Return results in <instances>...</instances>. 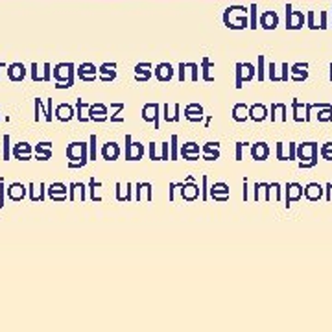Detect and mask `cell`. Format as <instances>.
I'll return each instance as SVG.
<instances>
[{"label": "cell", "mask_w": 332, "mask_h": 332, "mask_svg": "<svg viewBox=\"0 0 332 332\" xmlns=\"http://www.w3.org/2000/svg\"><path fill=\"white\" fill-rule=\"evenodd\" d=\"M66 159L68 168H83L89 157H87V144L85 142H72L66 146Z\"/></svg>", "instance_id": "6da1fadb"}, {"label": "cell", "mask_w": 332, "mask_h": 332, "mask_svg": "<svg viewBox=\"0 0 332 332\" xmlns=\"http://www.w3.org/2000/svg\"><path fill=\"white\" fill-rule=\"evenodd\" d=\"M13 155L18 161H30L31 159V146L28 142H18L13 148Z\"/></svg>", "instance_id": "d6986e66"}, {"label": "cell", "mask_w": 332, "mask_h": 332, "mask_svg": "<svg viewBox=\"0 0 332 332\" xmlns=\"http://www.w3.org/2000/svg\"><path fill=\"white\" fill-rule=\"evenodd\" d=\"M211 66H212V63L209 59H203V79L205 81H214V76H211Z\"/></svg>", "instance_id": "e575fe53"}, {"label": "cell", "mask_w": 332, "mask_h": 332, "mask_svg": "<svg viewBox=\"0 0 332 332\" xmlns=\"http://www.w3.org/2000/svg\"><path fill=\"white\" fill-rule=\"evenodd\" d=\"M175 142H177V135H172V148H174V153H172L170 161H175V159H177V155H175Z\"/></svg>", "instance_id": "b9f144b4"}, {"label": "cell", "mask_w": 332, "mask_h": 332, "mask_svg": "<svg viewBox=\"0 0 332 332\" xmlns=\"http://www.w3.org/2000/svg\"><path fill=\"white\" fill-rule=\"evenodd\" d=\"M211 198L214 201H220V203H224L229 199V185L227 183H214L211 187Z\"/></svg>", "instance_id": "ba28073f"}, {"label": "cell", "mask_w": 332, "mask_h": 332, "mask_svg": "<svg viewBox=\"0 0 332 332\" xmlns=\"http://www.w3.org/2000/svg\"><path fill=\"white\" fill-rule=\"evenodd\" d=\"M292 107H294V120L296 122H303V116L299 115V111H301V102H299V100H294V102H292Z\"/></svg>", "instance_id": "d590c367"}, {"label": "cell", "mask_w": 332, "mask_h": 332, "mask_svg": "<svg viewBox=\"0 0 332 332\" xmlns=\"http://www.w3.org/2000/svg\"><path fill=\"white\" fill-rule=\"evenodd\" d=\"M249 118V107L246 103H236L233 107V120L235 122H246Z\"/></svg>", "instance_id": "f546056e"}, {"label": "cell", "mask_w": 332, "mask_h": 332, "mask_svg": "<svg viewBox=\"0 0 332 332\" xmlns=\"http://www.w3.org/2000/svg\"><path fill=\"white\" fill-rule=\"evenodd\" d=\"M9 159V135H4V161Z\"/></svg>", "instance_id": "8d00e7d4"}, {"label": "cell", "mask_w": 332, "mask_h": 332, "mask_svg": "<svg viewBox=\"0 0 332 332\" xmlns=\"http://www.w3.org/2000/svg\"><path fill=\"white\" fill-rule=\"evenodd\" d=\"M26 196V187L22 183H11L7 187V198L11 201H22Z\"/></svg>", "instance_id": "e0dca14e"}, {"label": "cell", "mask_w": 332, "mask_h": 332, "mask_svg": "<svg viewBox=\"0 0 332 332\" xmlns=\"http://www.w3.org/2000/svg\"><path fill=\"white\" fill-rule=\"evenodd\" d=\"M168 142H163V155H161V161H168Z\"/></svg>", "instance_id": "ab89813d"}, {"label": "cell", "mask_w": 332, "mask_h": 332, "mask_svg": "<svg viewBox=\"0 0 332 332\" xmlns=\"http://www.w3.org/2000/svg\"><path fill=\"white\" fill-rule=\"evenodd\" d=\"M74 115V109L68 105V103H59L57 107H55V118L59 122H68L72 118Z\"/></svg>", "instance_id": "4316f807"}, {"label": "cell", "mask_w": 332, "mask_h": 332, "mask_svg": "<svg viewBox=\"0 0 332 332\" xmlns=\"http://www.w3.org/2000/svg\"><path fill=\"white\" fill-rule=\"evenodd\" d=\"M185 118L188 122H201L203 120V107L199 105V103H188L187 107H185Z\"/></svg>", "instance_id": "8fae6325"}, {"label": "cell", "mask_w": 332, "mask_h": 332, "mask_svg": "<svg viewBox=\"0 0 332 332\" xmlns=\"http://www.w3.org/2000/svg\"><path fill=\"white\" fill-rule=\"evenodd\" d=\"M305 198L308 201H318V199L323 198V188H321L320 183H308L305 187Z\"/></svg>", "instance_id": "44dd1931"}, {"label": "cell", "mask_w": 332, "mask_h": 332, "mask_svg": "<svg viewBox=\"0 0 332 332\" xmlns=\"http://www.w3.org/2000/svg\"><path fill=\"white\" fill-rule=\"evenodd\" d=\"M299 168H314L318 164V142H303L297 146Z\"/></svg>", "instance_id": "7a4b0ae2"}, {"label": "cell", "mask_w": 332, "mask_h": 332, "mask_svg": "<svg viewBox=\"0 0 332 332\" xmlns=\"http://www.w3.org/2000/svg\"><path fill=\"white\" fill-rule=\"evenodd\" d=\"M142 120L153 122L155 129H159V103H146L142 107Z\"/></svg>", "instance_id": "9c48e42d"}, {"label": "cell", "mask_w": 332, "mask_h": 332, "mask_svg": "<svg viewBox=\"0 0 332 332\" xmlns=\"http://www.w3.org/2000/svg\"><path fill=\"white\" fill-rule=\"evenodd\" d=\"M54 78L57 81V89H68L74 85V65L72 63H59L54 68Z\"/></svg>", "instance_id": "3957f363"}, {"label": "cell", "mask_w": 332, "mask_h": 332, "mask_svg": "<svg viewBox=\"0 0 332 332\" xmlns=\"http://www.w3.org/2000/svg\"><path fill=\"white\" fill-rule=\"evenodd\" d=\"M316 107L321 111L320 115H318V120L320 122H332V105L331 103H316Z\"/></svg>", "instance_id": "1f68e13d"}, {"label": "cell", "mask_w": 332, "mask_h": 332, "mask_svg": "<svg viewBox=\"0 0 332 332\" xmlns=\"http://www.w3.org/2000/svg\"><path fill=\"white\" fill-rule=\"evenodd\" d=\"M4 207V181L0 179V209Z\"/></svg>", "instance_id": "60d3db41"}, {"label": "cell", "mask_w": 332, "mask_h": 332, "mask_svg": "<svg viewBox=\"0 0 332 332\" xmlns=\"http://www.w3.org/2000/svg\"><path fill=\"white\" fill-rule=\"evenodd\" d=\"M266 116H268V109L262 103H253L249 107V118L253 122H264Z\"/></svg>", "instance_id": "cb8c5ba5"}, {"label": "cell", "mask_w": 332, "mask_h": 332, "mask_svg": "<svg viewBox=\"0 0 332 332\" xmlns=\"http://www.w3.org/2000/svg\"><path fill=\"white\" fill-rule=\"evenodd\" d=\"M284 190H286V196H284L286 207H290V203H294V201H299L303 198V194H305V188L299 183H286Z\"/></svg>", "instance_id": "52a82bcc"}, {"label": "cell", "mask_w": 332, "mask_h": 332, "mask_svg": "<svg viewBox=\"0 0 332 332\" xmlns=\"http://www.w3.org/2000/svg\"><path fill=\"white\" fill-rule=\"evenodd\" d=\"M277 159L279 161H294L296 159V142L288 144V155L284 153V142H277Z\"/></svg>", "instance_id": "d4e9b609"}, {"label": "cell", "mask_w": 332, "mask_h": 332, "mask_svg": "<svg viewBox=\"0 0 332 332\" xmlns=\"http://www.w3.org/2000/svg\"><path fill=\"white\" fill-rule=\"evenodd\" d=\"M262 26L268 28V30L275 28V26H277V17H275L273 13H266L264 17H262Z\"/></svg>", "instance_id": "d6a6232c"}, {"label": "cell", "mask_w": 332, "mask_h": 332, "mask_svg": "<svg viewBox=\"0 0 332 332\" xmlns=\"http://www.w3.org/2000/svg\"><path fill=\"white\" fill-rule=\"evenodd\" d=\"M37 161H48L52 159V142H39L35 148Z\"/></svg>", "instance_id": "f1b7e54d"}, {"label": "cell", "mask_w": 332, "mask_h": 332, "mask_svg": "<svg viewBox=\"0 0 332 332\" xmlns=\"http://www.w3.org/2000/svg\"><path fill=\"white\" fill-rule=\"evenodd\" d=\"M177 187L181 188V196L185 201H194V199L199 198V188L198 185L194 183V177H188L185 183H179Z\"/></svg>", "instance_id": "8992f818"}, {"label": "cell", "mask_w": 332, "mask_h": 332, "mask_svg": "<svg viewBox=\"0 0 332 332\" xmlns=\"http://www.w3.org/2000/svg\"><path fill=\"white\" fill-rule=\"evenodd\" d=\"M151 76H153V72H151L150 63H142V65L135 66V79L137 81H148Z\"/></svg>", "instance_id": "83f0119b"}, {"label": "cell", "mask_w": 332, "mask_h": 332, "mask_svg": "<svg viewBox=\"0 0 332 332\" xmlns=\"http://www.w3.org/2000/svg\"><path fill=\"white\" fill-rule=\"evenodd\" d=\"M144 155V146L140 142H133L131 135H126V159L127 161H140Z\"/></svg>", "instance_id": "5b68a950"}, {"label": "cell", "mask_w": 332, "mask_h": 332, "mask_svg": "<svg viewBox=\"0 0 332 332\" xmlns=\"http://www.w3.org/2000/svg\"><path fill=\"white\" fill-rule=\"evenodd\" d=\"M251 157L255 161H266V159L270 157V146L266 144V142H255V144H251Z\"/></svg>", "instance_id": "4fadbf2b"}, {"label": "cell", "mask_w": 332, "mask_h": 332, "mask_svg": "<svg viewBox=\"0 0 332 332\" xmlns=\"http://www.w3.org/2000/svg\"><path fill=\"white\" fill-rule=\"evenodd\" d=\"M96 66L92 65V63H83V65L78 66V76L83 81H94L96 79Z\"/></svg>", "instance_id": "2e32d148"}, {"label": "cell", "mask_w": 332, "mask_h": 332, "mask_svg": "<svg viewBox=\"0 0 332 332\" xmlns=\"http://www.w3.org/2000/svg\"><path fill=\"white\" fill-rule=\"evenodd\" d=\"M248 144V142H236V161H242V148Z\"/></svg>", "instance_id": "74e56055"}, {"label": "cell", "mask_w": 332, "mask_h": 332, "mask_svg": "<svg viewBox=\"0 0 332 332\" xmlns=\"http://www.w3.org/2000/svg\"><path fill=\"white\" fill-rule=\"evenodd\" d=\"M7 78L11 81H22L26 78V68L22 63H13L7 66Z\"/></svg>", "instance_id": "ac0fdd59"}, {"label": "cell", "mask_w": 332, "mask_h": 332, "mask_svg": "<svg viewBox=\"0 0 332 332\" xmlns=\"http://www.w3.org/2000/svg\"><path fill=\"white\" fill-rule=\"evenodd\" d=\"M199 146L196 142H187V144H183L181 148V155L183 159H187V161H198L199 159Z\"/></svg>", "instance_id": "7402d4cb"}, {"label": "cell", "mask_w": 332, "mask_h": 332, "mask_svg": "<svg viewBox=\"0 0 332 332\" xmlns=\"http://www.w3.org/2000/svg\"><path fill=\"white\" fill-rule=\"evenodd\" d=\"M321 157L325 161H332V142H325L321 146Z\"/></svg>", "instance_id": "836d02e7"}, {"label": "cell", "mask_w": 332, "mask_h": 332, "mask_svg": "<svg viewBox=\"0 0 332 332\" xmlns=\"http://www.w3.org/2000/svg\"><path fill=\"white\" fill-rule=\"evenodd\" d=\"M308 65L307 63H297V65L292 66V79L294 81H305V79L308 78Z\"/></svg>", "instance_id": "4dcf8cb0"}, {"label": "cell", "mask_w": 332, "mask_h": 332, "mask_svg": "<svg viewBox=\"0 0 332 332\" xmlns=\"http://www.w3.org/2000/svg\"><path fill=\"white\" fill-rule=\"evenodd\" d=\"M48 196L54 201H65L66 199V185L63 183H52L48 187Z\"/></svg>", "instance_id": "ffe728a7"}, {"label": "cell", "mask_w": 332, "mask_h": 332, "mask_svg": "<svg viewBox=\"0 0 332 332\" xmlns=\"http://www.w3.org/2000/svg\"><path fill=\"white\" fill-rule=\"evenodd\" d=\"M116 65L115 63H105V65L100 66V70H98V74H100V79H102L103 83H109V81H113V79L116 78Z\"/></svg>", "instance_id": "603a6c76"}, {"label": "cell", "mask_w": 332, "mask_h": 332, "mask_svg": "<svg viewBox=\"0 0 332 332\" xmlns=\"http://www.w3.org/2000/svg\"><path fill=\"white\" fill-rule=\"evenodd\" d=\"M288 109H286V105L284 103H273L272 105V115H270V118H272V122L275 120H281V122H286L288 120Z\"/></svg>", "instance_id": "484cf974"}, {"label": "cell", "mask_w": 332, "mask_h": 332, "mask_svg": "<svg viewBox=\"0 0 332 332\" xmlns=\"http://www.w3.org/2000/svg\"><path fill=\"white\" fill-rule=\"evenodd\" d=\"M89 120L105 122L107 120V107L103 103H92V105H89Z\"/></svg>", "instance_id": "30bf717a"}, {"label": "cell", "mask_w": 332, "mask_h": 332, "mask_svg": "<svg viewBox=\"0 0 332 332\" xmlns=\"http://www.w3.org/2000/svg\"><path fill=\"white\" fill-rule=\"evenodd\" d=\"M91 144H92L91 157H92V159H96V135H91Z\"/></svg>", "instance_id": "f35d334b"}, {"label": "cell", "mask_w": 332, "mask_h": 332, "mask_svg": "<svg viewBox=\"0 0 332 332\" xmlns=\"http://www.w3.org/2000/svg\"><path fill=\"white\" fill-rule=\"evenodd\" d=\"M255 78V66L251 63H236V89L244 87V81Z\"/></svg>", "instance_id": "277c9868"}, {"label": "cell", "mask_w": 332, "mask_h": 332, "mask_svg": "<svg viewBox=\"0 0 332 332\" xmlns=\"http://www.w3.org/2000/svg\"><path fill=\"white\" fill-rule=\"evenodd\" d=\"M102 157L105 161H116V159L120 157V146L116 144V142H105L102 146Z\"/></svg>", "instance_id": "5bb4252c"}, {"label": "cell", "mask_w": 332, "mask_h": 332, "mask_svg": "<svg viewBox=\"0 0 332 332\" xmlns=\"http://www.w3.org/2000/svg\"><path fill=\"white\" fill-rule=\"evenodd\" d=\"M205 161H218L220 159V142H207L201 148Z\"/></svg>", "instance_id": "9a60e30c"}, {"label": "cell", "mask_w": 332, "mask_h": 332, "mask_svg": "<svg viewBox=\"0 0 332 332\" xmlns=\"http://www.w3.org/2000/svg\"><path fill=\"white\" fill-rule=\"evenodd\" d=\"M174 66L170 65V63H161V65L155 66V78L159 79V81H163V83H166V81H170V79L174 78Z\"/></svg>", "instance_id": "7c38bea8"}]
</instances>
